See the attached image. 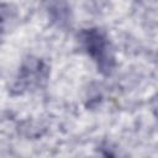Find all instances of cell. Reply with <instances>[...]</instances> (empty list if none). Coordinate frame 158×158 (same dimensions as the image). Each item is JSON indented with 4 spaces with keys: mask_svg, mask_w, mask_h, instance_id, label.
I'll list each match as a JSON object with an SVG mask.
<instances>
[{
    "mask_svg": "<svg viewBox=\"0 0 158 158\" xmlns=\"http://www.w3.org/2000/svg\"><path fill=\"white\" fill-rule=\"evenodd\" d=\"M79 42L102 74L109 75L112 73L116 65L114 48L107 35L101 28L90 27L81 30L79 33Z\"/></svg>",
    "mask_w": 158,
    "mask_h": 158,
    "instance_id": "cell-1",
    "label": "cell"
},
{
    "mask_svg": "<svg viewBox=\"0 0 158 158\" xmlns=\"http://www.w3.org/2000/svg\"><path fill=\"white\" fill-rule=\"evenodd\" d=\"M48 77V69L44 63L37 58H28L20 69L16 81L17 89H31L40 86Z\"/></svg>",
    "mask_w": 158,
    "mask_h": 158,
    "instance_id": "cell-2",
    "label": "cell"
},
{
    "mask_svg": "<svg viewBox=\"0 0 158 158\" xmlns=\"http://www.w3.org/2000/svg\"><path fill=\"white\" fill-rule=\"evenodd\" d=\"M48 11H49L51 16L53 17V20H56L58 22L60 21V25H63V22L68 21L69 7L64 0H49Z\"/></svg>",
    "mask_w": 158,
    "mask_h": 158,
    "instance_id": "cell-3",
    "label": "cell"
}]
</instances>
